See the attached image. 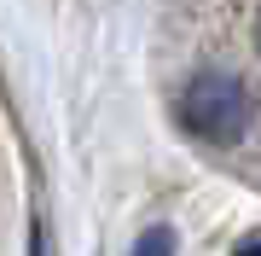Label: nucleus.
<instances>
[{
    "label": "nucleus",
    "instance_id": "7ed1b4c3",
    "mask_svg": "<svg viewBox=\"0 0 261 256\" xmlns=\"http://www.w3.org/2000/svg\"><path fill=\"white\" fill-rule=\"evenodd\" d=\"M238 256H261V239H255V245H244V250H238Z\"/></svg>",
    "mask_w": 261,
    "mask_h": 256
},
{
    "label": "nucleus",
    "instance_id": "20e7f679",
    "mask_svg": "<svg viewBox=\"0 0 261 256\" xmlns=\"http://www.w3.org/2000/svg\"><path fill=\"white\" fill-rule=\"evenodd\" d=\"M255 47H261V24H255Z\"/></svg>",
    "mask_w": 261,
    "mask_h": 256
},
{
    "label": "nucleus",
    "instance_id": "f03ea898",
    "mask_svg": "<svg viewBox=\"0 0 261 256\" xmlns=\"http://www.w3.org/2000/svg\"><path fill=\"white\" fill-rule=\"evenodd\" d=\"M134 256H174V233H168V227H151L140 245H134Z\"/></svg>",
    "mask_w": 261,
    "mask_h": 256
},
{
    "label": "nucleus",
    "instance_id": "f257e3e1",
    "mask_svg": "<svg viewBox=\"0 0 261 256\" xmlns=\"http://www.w3.org/2000/svg\"><path fill=\"white\" fill-rule=\"evenodd\" d=\"M180 123L203 146H238L244 128H250V87L226 70H203L180 94Z\"/></svg>",
    "mask_w": 261,
    "mask_h": 256
}]
</instances>
